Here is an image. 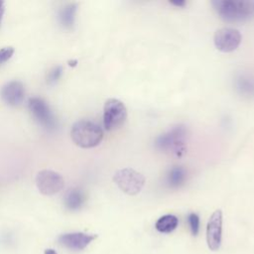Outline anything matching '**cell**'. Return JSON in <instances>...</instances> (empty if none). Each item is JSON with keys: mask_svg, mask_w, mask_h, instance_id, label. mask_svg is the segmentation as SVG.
Listing matches in <instances>:
<instances>
[{"mask_svg": "<svg viewBox=\"0 0 254 254\" xmlns=\"http://www.w3.org/2000/svg\"><path fill=\"white\" fill-rule=\"evenodd\" d=\"M77 10L76 3H68L63 6L58 13V19L61 26L65 30H72L75 22V15Z\"/></svg>", "mask_w": 254, "mask_h": 254, "instance_id": "cell-12", "label": "cell"}, {"mask_svg": "<svg viewBox=\"0 0 254 254\" xmlns=\"http://www.w3.org/2000/svg\"><path fill=\"white\" fill-rule=\"evenodd\" d=\"M179 224V219L174 214H165L161 216L155 223L156 229L161 233L173 232Z\"/></svg>", "mask_w": 254, "mask_h": 254, "instance_id": "cell-14", "label": "cell"}, {"mask_svg": "<svg viewBox=\"0 0 254 254\" xmlns=\"http://www.w3.org/2000/svg\"><path fill=\"white\" fill-rule=\"evenodd\" d=\"M97 236L84 232H68L59 237V243L72 251H81L85 249Z\"/></svg>", "mask_w": 254, "mask_h": 254, "instance_id": "cell-10", "label": "cell"}, {"mask_svg": "<svg viewBox=\"0 0 254 254\" xmlns=\"http://www.w3.org/2000/svg\"><path fill=\"white\" fill-rule=\"evenodd\" d=\"M4 1L0 0V28L2 25V21H3V16H4V12H5V6H4Z\"/></svg>", "mask_w": 254, "mask_h": 254, "instance_id": "cell-19", "label": "cell"}, {"mask_svg": "<svg viewBox=\"0 0 254 254\" xmlns=\"http://www.w3.org/2000/svg\"><path fill=\"white\" fill-rule=\"evenodd\" d=\"M172 5H175L177 7H184L186 5V1H172L170 2Z\"/></svg>", "mask_w": 254, "mask_h": 254, "instance_id": "cell-20", "label": "cell"}, {"mask_svg": "<svg viewBox=\"0 0 254 254\" xmlns=\"http://www.w3.org/2000/svg\"><path fill=\"white\" fill-rule=\"evenodd\" d=\"M222 238V211L216 209L209 216L206 225V243L211 251H217Z\"/></svg>", "mask_w": 254, "mask_h": 254, "instance_id": "cell-9", "label": "cell"}, {"mask_svg": "<svg viewBox=\"0 0 254 254\" xmlns=\"http://www.w3.org/2000/svg\"><path fill=\"white\" fill-rule=\"evenodd\" d=\"M188 221H189V225H190L191 234L193 236H196L198 231H199V217H198V215L194 212H190L188 215Z\"/></svg>", "mask_w": 254, "mask_h": 254, "instance_id": "cell-17", "label": "cell"}, {"mask_svg": "<svg viewBox=\"0 0 254 254\" xmlns=\"http://www.w3.org/2000/svg\"><path fill=\"white\" fill-rule=\"evenodd\" d=\"M36 185L42 194L53 195L63 190L64 180L55 171L43 170L37 174Z\"/></svg>", "mask_w": 254, "mask_h": 254, "instance_id": "cell-7", "label": "cell"}, {"mask_svg": "<svg viewBox=\"0 0 254 254\" xmlns=\"http://www.w3.org/2000/svg\"><path fill=\"white\" fill-rule=\"evenodd\" d=\"M15 50L13 47H4L0 49V66L8 62L14 55Z\"/></svg>", "mask_w": 254, "mask_h": 254, "instance_id": "cell-18", "label": "cell"}, {"mask_svg": "<svg viewBox=\"0 0 254 254\" xmlns=\"http://www.w3.org/2000/svg\"><path fill=\"white\" fill-rule=\"evenodd\" d=\"M127 119V109L122 101L116 98H109L103 107V126L107 131L120 128Z\"/></svg>", "mask_w": 254, "mask_h": 254, "instance_id": "cell-5", "label": "cell"}, {"mask_svg": "<svg viewBox=\"0 0 254 254\" xmlns=\"http://www.w3.org/2000/svg\"><path fill=\"white\" fill-rule=\"evenodd\" d=\"M70 137L76 146L89 149L100 144L103 139V130L95 122L81 119L71 126Z\"/></svg>", "mask_w": 254, "mask_h": 254, "instance_id": "cell-3", "label": "cell"}, {"mask_svg": "<svg viewBox=\"0 0 254 254\" xmlns=\"http://www.w3.org/2000/svg\"><path fill=\"white\" fill-rule=\"evenodd\" d=\"M188 138V128L180 124L158 136L155 141V146L158 150L166 154L181 158L187 152Z\"/></svg>", "mask_w": 254, "mask_h": 254, "instance_id": "cell-2", "label": "cell"}, {"mask_svg": "<svg viewBox=\"0 0 254 254\" xmlns=\"http://www.w3.org/2000/svg\"><path fill=\"white\" fill-rule=\"evenodd\" d=\"M85 194L82 190L78 188H73L68 190V191L64 195V205L67 209L71 211L78 210L84 204Z\"/></svg>", "mask_w": 254, "mask_h": 254, "instance_id": "cell-13", "label": "cell"}, {"mask_svg": "<svg viewBox=\"0 0 254 254\" xmlns=\"http://www.w3.org/2000/svg\"><path fill=\"white\" fill-rule=\"evenodd\" d=\"M63 74V67L61 65H56L52 69L49 70L47 74V83L50 85H54L58 82Z\"/></svg>", "mask_w": 254, "mask_h": 254, "instance_id": "cell-16", "label": "cell"}, {"mask_svg": "<svg viewBox=\"0 0 254 254\" xmlns=\"http://www.w3.org/2000/svg\"><path fill=\"white\" fill-rule=\"evenodd\" d=\"M113 182L126 194L136 195L145 185V177L131 168H124L114 174Z\"/></svg>", "mask_w": 254, "mask_h": 254, "instance_id": "cell-4", "label": "cell"}, {"mask_svg": "<svg viewBox=\"0 0 254 254\" xmlns=\"http://www.w3.org/2000/svg\"><path fill=\"white\" fill-rule=\"evenodd\" d=\"M211 5L220 19L230 23H243L254 17V1L213 0Z\"/></svg>", "mask_w": 254, "mask_h": 254, "instance_id": "cell-1", "label": "cell"}, {"mask_svg": "<svg viewBox=\"0 0 254 254\" xmlns=\"http://www.w3.org/2000/svg\"><path fill=\"white\" fill-rule=\"evenodd\" d=\"M0 95L7 105L18 106L25 98V86L20 80H10L2 86Z\"/></svg>", "mask_w": 254, "mask_h": 254, "instance_id": "cell-11", "label": "cell"}, {"mask_svg": "<svg viewBox=\"0 0 254 254\" xmlns=\"http://www.w3.org/2000/svg\"><path fill=\"white\" fill-rule=\"evenodd\" d=\"M44 254H58L54 249H52V248H48V249H46L45 251H44Z\"/></svg>", "mask_w": 254, "mask_h": 254, "instance_id": "cell-21", "label": "cell"}, {"mask_svg": "<svg viewBox=\"0 0 254 254\" xmlns=\"http://www.w3.org/2000/svg\"><path fill=\"white\" fill-rule=\"evenodd\" d=\"M28 107L35 120L47 130H54L57 127V119L52 112L50 105L41 97H31Z\"/></svg>", "mask_w": 254, "mask_h": 254, "instance_id": "cell-6", "label": "cell"}, {"mask_svg": "<svg viewBox=\"0 0 254 254\" xmlns=\"http://www.w3.org/2000/svg\"><path fill=\"white\" fill-rule=\"evenodd\" d=\"M241 34L233 28H221L215 31L213 35V44L215 48L222 53L234 52L241 43Z\"/></svg>", "mask_w": 254, "mask_h": 254, "instance_id": "cell-8", "label": "cell"}, {"mask_svg": "<svg viewBox=\"0 0 254 254\" xmlns=\"http://www.w3.org/2000/svg\"><path fill=\"white\" fill-rule=\"evenodd\" d=\"M186 178H187L186 170L183 167L176 166L170 170L167 176V182L171 188H178L185 183Z\"/></svg>", "mask_w": 254, "mask_h": 254, "instance_id": "cell-15", "label": "cell"}]
</instances>
